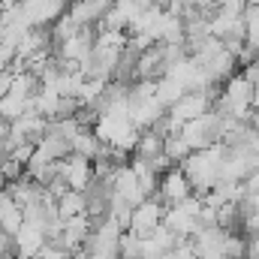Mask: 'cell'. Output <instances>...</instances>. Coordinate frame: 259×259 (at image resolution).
<instances>
[{"label": "cell", "instance_id": "cell-1", "mask_svg": "<svg viewBox=\"0 0 259 259\" xmlns=\"http://www.w3.org/2000/svg\"><path fill=\"white\" fill-rule=\"evenodd\" d=\"M178 133L184 136V142L190 145V151H202V148H208V145H217L220 139H217V115L208 109L205 115H199V118H190V121H184Z\"/></svg>", "mask_w": 259, "mask_h": 259}, {"label": "cell", "instance_id": "cell-2", "mask_svg": "<svg viewBox=\"0 0 259 259\" xmlns=\"http://www.w3.org/2000/svg\"><path fill=\"white\" fill-rule=\"evenodd\" d=\"M187 196H193V187H190V181H187V175H184V169L178 163L169 166L166 172H160V178H157V199L166 208L184 202Z\"/></svg>", "mask_w": 259, "mask_h": 259}, {"label": "cell", "instance_id": "cell-3", "mask_svg": "<svg viewBox=\"0 0 259 259\" xmlns=\"http://www.w3.org/2000/svg\"><path fill=\"white\" fill-rule=\"evenodd\" d=\"M163 211H166V205L154 196H145L139 205H133V214H130V226L139 238H145V235H151L160 223H163Z\"/></svg>", "mask_w": 259, "mask_h": 259}, {"label": "cell", "instance_id": "cell-4", "mask_svg": "<svg viewBox=\"0 0 259 259\" xmlns=\"http://www.w3.org/2000/svg\"><path fill=\"white\" fill-rule=\"evenodd\" d=\"M211 109V100L202 94V91H184L166 112H169V118H172V124L175 127H181L184 121H190V118H199V115H205Z\"/></svg>", "mask_w": 259, "mask_h": 259}, {"label": "cell", "instance_id": "cell-5", "mask_svg": "<svg viewBox=\"0 0 259 259\" xmlns=\"http://www.w3.org/2000/svg\"><path fill=\"white\" fill-rule=\"evenodd\" d=\"M58 175L66 181L69 190H84L88 181L94 178V166L88 157H78V154H69L64 160H58Z\"/></svg>", "mask_w": 259, "mask_h": 259}, {"label": "cell", "instance_id": "cell-6", "mask_svg": "<svg viewBox=\"0 0 259 259\" xmlns=\"http://www.w3.org/2000/svg\"><path fill=\"white\" fill-rule=\"evenodd\" d=\"M115 0H69L66 3V15L78 24V27H88V24H100L106 18V12L112 9Z\"/></svg>", "mask_w": 259, "mask_h": 259}, {"label": "cell", "instance_id": "cell-7", "mask_svg": "<svg viewBox=\"0 0 259 259\" xmlns=\"http://www.w3.org/2000/svg\"><path fill=\"white\" fill-rule=\"evenodd\" d=\"M163 139H166V136H160V133H154V130H139V136H136V142H133V154H130V157H139V160L151 163L154 157H160V154H163Z\"/></svg>", "mask_w": 259, "mask_h": 259}, {"label": "cell", "instance_id": "cell-8", "mask_svg": "<svg viewBox=\"0 0 259 259\" xmlns=\"http://www.w3.org/2000/svg\"><path fill=\"white\" fill-rule=\"evenodd\" d=\"M21 223H24V208L3 190V193H0V229H3L6 235H15V232L21 229Z\"/></svg>", "mask_w": 259, "mask_h": 259}, {"label": "cell", "instance_id": "cell-9", "mask_svg": "<svg viewBox=\"0 0 259 259\" xmlns=\"http://www.w3.org/2000/svg\"><path fill=\"white\" fill-rule=\"evenodd\" d=\"M100 145H103V142H100V136L94 133V127H81L72 136V154H78V157L94 160V154H97Z\"/></svg>", "mask_w": 259, "mask_h": 259}, {"label": "cell", "instance_id": "cell-10", "mask_svg": "<svg viewBox=\"0 0 259 259\" xmlns=\"http://www.w3.org/2000/svg\"><path fill=\"white\" fill-rule=\"evenodd\" d=\"M55 202H58V214H61L64 220L84 211V193H81V190H64Z\"/></svg>", "mask_w": 259, "mask_h": 259}, {"label": "cell", "instance_id": "cell-11", "mask_svg": "<svg viewBox=\"0 0 259 259\" xmlns=\"http://www.w3.org/2000/svg\"><path fill=\"white\" fill-rule=\"evenodd\" d=\"M163 154H166L172 163H181V160L190 154V145L184 142V136H181V133H169V136L163 139Z\"/></svg>", "mask_w": 259, "mask_h": 259}, {"label": "cell", "instance_id": "cell-12", "mask_svg": "<svg viewBox=\"0 0 259 259\" xmlns=\"http://www.w3.org/2000/svg\"><path fill=\"white\" fill-rule=\"evenodd\" d=\"M247 124L253 130H259V109H250V118H247Z\"/></svg>", "mask_w": 259, "mask_h": 259}, {"label": "cell", "instance_id": "cell-13", "mask_svg": "<svg viewBox=\"0 0 259 259\" xmlns=\"http://www.w3.org/2000/svg\"><path fill=\"white\" fill-rule=\"evenodd\" d=\"M250 109H259V81L253 84V97H250Z\"/></svg>", "mask_w": 259, "mask_h": 259}, {"label": "cell", "instance_id": "cell-14", "mask_svg": "<svg viewBox=\"0 0 259 259\" xmlns=\"http://www.w3.org/2000/svg\"><path fill=\"white\" fill-rule=\"evenodd\" d=\"M250 3H256V6H259V0H250Z\"/></svg>", "mask_w": 259, "mask_h": 259}, {"label": "cell", "instance_id": "cell-15", "mask_svg": "<svg viewBox=\"0 0 259 259\" xmlns=\"http://www.w3.org/2000/svg\"><path fill=\"white\" fill-rule=\"evenodd\" d=\"M84 259H94V256H84Z\"/></svg>", "mask_w": 259, "mask_h": 259}]
</instances>
